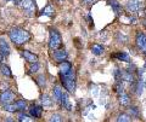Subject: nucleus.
Wrapping results in <instances>:
<instances>
[{"mask_svg":"<svg viewBox=\"0 0 146 122\" xmlns=\"http://www.w3.org/2000/svg\"><path fill=\"white\" fill-rule=\"evenodd\" d=\"M42 104L44 106H51L52 105V99H50V97L48 94H44L42 96Z\"/></svg>","mask_w":146,"mask_h":122,"instance_id":"4be33fe9","label":"nucleus"},{"mask_svg":"<svg viewBox=\"0 0 146 122\" xmlns=\"http://www.w3.org/2000/svg\"><path fill=\"white\" fill-rule=\"evenodd\" d=\"M4 106V110L5 111H9V112H15L17 111V108L15 104H11V103H7V104H3Z\"/></svg>","mask_w":146,"mask_h":122,"instance_id":"b1692460","label":"nucleus"},{"mask_svg":"<svg viewBox=\"0 0 146 122\" xmlns=\"http://www.w3.org/2000/svg\"><path fill=\"white\" fill-rule=\"evenodd\" d=\"M84 1H85V3H88V4H90V3H93L94 0H84Z\"/></svg>","mask_w":146,"mask_h":122,"instance_id":"f704fd0d","label":"nucleus"},{"mask_svg":"<svg viewBox=\"0 0 146 122\" xmlns=\"http://www.w3.org/2000/svg\"><path fill=\"white\" fill-rule=\"evenodd\" d=\"M129 112L131 114V116H139V108L138 106H130Z\"/></svg>","mask_w":146,"mask_h":122,"instance_id":"cd10ccee","label":"nucleus"},{"mask_svg":"<svg viewBox=\"0 0 146 122\" xmlns=\"http://www.w3.org/2000/svg\"><path fill=\"white\" fill-rule=\"evenodd\" d=\"M144 85H145V86H146V80H145V84H144Z\"/></svg>","mask_w":146,"mask_h":122,"instance_id":"ea45409f","label":"nucleus"},{"mask_svg":"<svg viewBox=\"0 0 146 122\" xmlns=\"http://www.w3.org/2000/svg\"><path fill=\"white\" fill-rule=\"evenodd\" d=\"M13 99H15V93L12 91H1L0 93V103L1 104H7V103H12Z\"/></svg>","mask_w":146,"mask_h":122,"instance_id":"0eeeda50","label":"nucleus"},{"mask_svg":"<svg viewBox=\"0 0 146 122\" xmlns=\"http://www.w3.org/2000/svg\"><path fill=\"white\" fill-rule=\"evenodd\" d=\"M20 6L22 7V10L28 17L34 16V13L36 12V5L34 3V0H21Z\"/></svg>","mask_w":146,"mask_h":122,"instance_id":"20e7f679","label":"nucleus"},{"mask_svg":"<svg viewBox=\"0 0 146 122\" xmlns=\"http://www.w3.org/2000/svg\"><path fill=\"white\" fill-rule=\"evenodd\" d=\"M145 25H146V22H145Z\"/></svg>","mask_w":146,"mask_h":122,"instance_id":"a19ab883","label":"nucleus"},{"mask_svg":"<svg viewBox=\"0 0 146 122\" xmlns=\"http://www.w3.org/2000/svg\"><path fill=\"white\" fill-rule=\"evenodd\" d=\"M21 53H22V56L26 58V61H28L29 63H35V62H38V56L34 55V53L27 51V50H23V51H22Z\"/></svg>","mask_w":146,"mask_h":122,"instance_id":"4468645a","label":"nucleus"},{"mask_svg":"<svg viewBox=\"0 0 146 122\" xmlns=\"http://www.w3.org/2000/svg\"><path fill=\"white\" fill-rule=\"evenodd\" d=\"M107 3H108V5L111 6L113 8V11H115V13L117 16H121L122 15V6H121V4L117 1V0H107Z\"/></svg>","mask_w":146,"mask_h":122,"instance_id":"f8f14e48","label":"nucleus"},{"mask_svg":"<svg viewBox=\"0 0 146 122\" xmlns=\"http://www.w3.org/2000/svg\"><path fill=\"white\" fill-rule=\"evenodd\" d=\"M129 102H130V99H129V96H128L127 93L123 92L122 94H119V103L122 104V105H129Z\"/></svg>","mask_w":146,"mask_h":122,"instance_id":"6ab92c4d","label":"nucleus"},{"mask_svg":"<svg viewBox=\"0 0 146 122\" xmlns=\"http://www.w3.org/2000/svg\"><path fill=\"white\" fill-rule=\"evenodd\" d=\"M0 63H1V56H0Z\"/></svg>","mask_w":146,"mask_h":122,"instance_id":"e433bc0d","label":"nucleus"},{"mask_svg":"<svg viewBox=\"0 0 146 122\" xmlns=\"http://www.w3.org/2000/svg\"><path fill=\"white\" fill-rule=\"evenodd\" d=\"M36 84L39 85V87H44L46 85V80H45V76L44 75H39L36 78Z\"/></svg>","mask_w":146,"mask_h":122,"instance_id":"a878e982","label":"nucleus"},{"mask_svg":"<svg viewBox=\"0 0 146 122\" xmlns=\"http://www.w3.org/2000/svg\"><path fill=\"white\" fill-rule=\"evenodd\" d=\"M40 16H49V17H51L54 15V7L51 5H48L45 8H43L42 12L39 13Z\"/></svg>","mask_w":146,"mask_h":122,"instance_id":"a211bd4d","label":"nucleus"},{"mask_svg":"<svg viewBox=\"0 0 146 122\" xmlns=\"http://www.w3.org/2000/svg\"><path fill=\"white\" fill-rule=\"evenodd\" d=\"M113 89H115V92H116L117 94H122L123 92H124V86H123L122 81H117V84L115 85Z\"/></svg>","mask_w":146,"mask_h":122,"instance_id":"412c9836","label":"nucleus"},{"mask_svg":"<svg viewBox=\"0 0 146 122\" xmlns=\"http://www.w3.org/2000/svg\"><path fill=\"white\" fill-rule=\"evenodd\" d=\"M117 121H118V122H130L131 119H130L129 115H127V114H121V115H118Z\"/></svg>","mask_w":146,"mask_h":122,"instance_id":"393cba45","label":"nucleus"},{"mask_svg":"<svg viewBox=\"0 0 146 122\" xmlns=\"http://www.w3.org/2000/svg\"><path fill=\"white\" fill-rule=\"evenodd\" d=\"M60 103H61V106L63 109H66L67 111H71L72 110V105H71V102H70V97L68 94L62 92V96L60 98Z\"/></svg>","mask_w":146,"mask_h":122,"instance_id":"9d476101","label":"nucleus"},{"mask_svg":"<svg viewBox=\"0 0 146 122\" xmlns=\"http://www.w3.org/2000/svg\"><path fill=\"white\" fill-rule=\"evenodd\" d=\"M10 55V46H9L7 41L4 38H0V56L7 57Z\"/></svg>","mask_w":146,"mask_h":122,"instance_id":"6e6552de","label":"nucleus"},{"mask_svg":"<svg viewBox=\"0 0 146 122\" xmlns=\"http://www.w3.org/2000/svg\"><path fill=\"white\" fill-rule=\"evenodd\" d=\"M29 70H31V73H36V71L39 70V64H38V62L32 63V65H31V68H29Z\"/></svg>","mask_w":146,"mask_h":122,"instance_id":"c85d7f7f","label":"nucleus"},{"mask_svg":"<svg viewBox=\"0 0 146 122\" xmlns=\"http://www.w3.org/2000/svg\"><path fill=\"white\" fill-rule=\"evenodd\" d=\"M28 110H29V114H31V116H33L34 119H39V117L42 116V111H43L42 106H38V105H32Z\"/></svg>","mask_w":146,"mask_h":122,"instance_id":"ddd939ff","label":"nucleus"},{"mask_svg":"<svg viewBox=\"0 0 146 122\" xmlns=\"http://www.w3.org/2000/svg\"><path fill=\"white\" fill-rule=\"evenodd\" d=\"M5 1H11V0H5Z\"/></svg>","mask_w":146,"mask_h":122,"instance_id":"4c0bfd02","label":"nucleus"},{"mask_svg":"<svg viewBox=\"0 0 146 122\" xmlns=\"http://www.w3.org/2000/svg\"><path fill=\"white\" fill-rule=\"evenodd\" d=\"M54 56V59L56 61L57 63H61L63 61H66L67 58V51H65V50H55V52L52 53Z\"/></svg>","mask_w":146,"mask_h":122,"instance_id":"1a4fd4ad","label":"nucleus"},{"mask_svg":"<svg viewBox=\"0 0 146 122\" xmlns=\"http://www.w3.org/2000/svg\"><path fill=\"white\" fill-rule=\"evenodd\" d=\"M145 68H146V61H145Z\"/></svg>","mask_w":146,"mask_h":122,"instance_id":"58836bf2","label":"nucleus"},{"mask_svg":"<svg viewBox=\"0 0 146 122\" xmlns=\"http://www.w3.org/2000/svg\"><path fill=\"white\" fill-rule=\"evenodd\" d=\"M6 121H9V122H11V121H13V120L11 119V117H7V119H6Z\"/></svg>","mask_w":146,"mask_h":122,"instance_id":"c9c22d12","label":"nucleus"},{"mask_svg":"<svg viewBox=\"0 0 146 122\" xmlns=\"http://www.w3.org/2000/svg\"><path fill=\"white\" fill-rule=\"evenodd\" d=\"M135 42H136V46L143 53L146 55V35L144 33H139L136 34V38H135Z\"/></svg>","mask_w":146,"mask_h":122,"instance_id":"39448f33","label":"nucleus"},{"mask_svg":"<svg viewBox=\"0 0 146 122\" xmlns=\"http://www.w3.org/2000/svg\"><path fill=\"white\" fill-rule=\"evenodd\" d=\"M117 41L125 42L127 41V37H125V35H123L122 33H117Z\"/></svg>","mask_w":146,"mask_h":122,"instance_id":"c756f323","label":"nucleus"},{"mask_svg":"<svg viewBox=\"0 0 146 122\" xmlns=\"http://www.w3.org/2000/svg\"><path fill=\"white\" fill-rule=\"evenodd\" d=\"M104 46L102 45H99V44H95L91 46V52H93V55L95 56H101L104 53Z\"/></svg>","mask_w":146,"mask_h":122,"instance_id":"dca6fc26","label":"nucleus"},{"mask_svg":"<svg viewBox=\"0 0 146 122\" xmlns=\"http://www.w3.org/2000/svg\"><path fill=\"white\" fill-rule=\"evenodd\" d=\"M0 73H1V75L5 76V78H11L12 76L10 68H9V65H6V64H3L1 67H0Z\"/></svg>","mask_w":146,"mask_h":122,"instance_id":"f3484780","label":"nucleus"},{"mask_svg":"<svg viewBox=\"0 0 146 122\" xmlns=\"http://www.w3.org/2000/svg\"><path fill=\"white\" fill-rule=\"evenodd\" d=\"M136 69V68H135V65L134 64H131V65H129V67H128V69H127V71H129V73H131V74H133V73H135V70Z\"/></svg>","mask_w":146,"mask_h":122,"instance_id":"473e14b6","label":"nucleus"},{"mask_svg":"<svg viewBox=\"0 0 146 122\" xmlns=\"http://www.w3.org/2000/svg\"><path fill=\"white\" fill-rule=\"evenodd\" d=\"M62 44V38H61V34L58 33L56 29H50V40H49V47L50 50H57L60 48Z\"/></svg>","mask_w":146,"mask_h":122,"instance_id":"7ed1b4c3","label":"nucleus"},{"mask_svg":"<svg viewBox=\"0 0 146 122\" xmlns=\"http://www.w3.org/2000/svg\"><path fill=\"white\" fill-rule=\"evenodd\" d=\"M15 105L17 108V111H25L26 110V108H27V104H26V100H17L15 103Z\"/></svg>","mask_w":146,"mask_h":122,"instance_id":"5701e85b","label":"nucleus"},{"mask_svg":"<svg viewBox=\"0 0 146 122\" xmlns=\"http://www.w3.org/2000/svg\"><path fill=\"white\" fill-rule=\"evenodd\" d=\"M125 8L129 12H138L143 8V1L141 0H129L125 5Z\"/></svg>","mask_w":146,"mask_h":122,"instance_id":"423d86ee","label":"nucleus"},{"mask_svg":"<svg viewBox=\"0 0 146 122\" xmlns=\"http://www.w3.org/2000/svg\"><path fill=\"white\" fill-rule=\"evenodd\" d=\"M130 23H133V24L136 23V17H130Z\"/></svg>","mask_w":146,"mask_h":122,"instance_id":"72a5a7b5","label":"nucleus"},{"mask_svg":"<svg viewBox=\"0 0 146 122\" xmlns=\"http://www.w3.org/2000/svg\"><path fill=\"white\" fill-rule=\"evenodd\" d=\"M60 79H61V82L63 85V87L70 93H73L76 89V73H74V69L71 70L70 74L67 75H61L60 74Z\"/></svg>","mask_w":146,"mask_h":122,"instance_id":"f03ea898","label":"nucleus"},{"mask_svg":"<svg viewBox=\"0 0 146 122\" xmlns=\"http://www.w3.org/2000/svg\"><path fill=\"white\" fill-rule=\"evenodd\" d=\"M9 37L15 45H23L31 40V34L22 28H12L9 31Z\"/></svg>","mask_w":146,"mask_h":122,"instance_id":"f257e3e1","label":"nucleus"},{"mask_svg":"<svg viewBox=\"0 0 146 122\" xmlns=\"http://www.w3.org/2000/svg\"><path fill=\"white\" fill-rule=\"evenodd\" d=\"M49 121H51V122H61V121H62V116L58 115V114H54V115L49 119Z\"/></svg>","mask_w":146,"mask_h":122,"instance_id":"bb28decb","label":"nucleus"},{"mask_svg":"<svg viewBox=\"0 0 146 122\" xmlns=\"http://www.w3.org/2000/svg\"><path fill=\"white\" fill-rule=\"evenodd\" d=\"M54 98H55V100L56 102H60V98H61V96H62V89H61V87L60 86H56V87L54 88Z\"/></svg>","mask_w":146,"mask_h":122,"instance_id":"aec40b11","label":"nucleus"},{"mask_svg":"<svg viewBox=\"0 0 146 122\" xmlns=\"http://www.w3.org/2000/svg\"><path fill=\"white\" fill-rule=\"evenodd\" d=\"M6 89H9V84H5V82L0 84V91H6Z\"/></svg>","mask_w":146,"mask_h":122,"instance_id":"2f4dec72","label":"nucleus"},{"mask_svg":"<svg viewBox=\"0 0 146 122\" xmlns=\"http://www.w3.org/2000/svg\"><path fill=\"white\" fill-rule=\"evenodd\" d=\"M18 121H21V122H23V121L29 122V121H32V120H31L27 115H25V114H20V115H18Z\"/></svg>","mask_w":146,"mask_h":122,"instance_id":"7c9ffc66","label":"nucleus"},{"mask_svg":"<svg viewBox=\"0 0 146 122\" xmlns=\"http://www.w3.org/2000/svg\"><path fill=\"white\" fill-rule=\"evenodd\" d=\"M72 69H73L72 64H71L70 62H66V61L61 62V63H60V67H58V70H60V74H61V75H67V74H70Z\"/></svg>","mask_w":146,"mask_h":122,"instance_id":"9b49d317","label":"nucleus"},{"mask_svg":"<svg viewBox=\"0 0 146 122\" xmlns=\"http://www.w3.org/2000/svg\"><path fill=\"white\" fill-rule=\"evenodd\" d=\"M112 57L117 58L118 61H123V62H127V63L130 62V57H129V55H128L127 52H118V53H115Z\"/></svg>","mask_w":146,"mask_h":122,"instance_id":"2eb2a0df","label":"nucleus"}]
</instances>
